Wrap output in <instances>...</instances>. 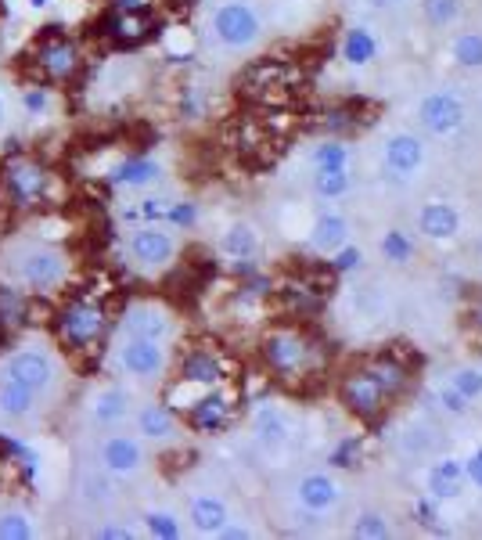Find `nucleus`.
Instances as JSON below:
<instances>
[{"label":"nucleus","instance_id":"nucleus-34","mask_svg":"<svg viewBox=\"0 0 482 540\" xmlns=\"http://www.w3.org/2000/svg\"><path fill=\"white\" fill-rule=\"evenodd\" d=\"M371 58H375V36L367 33V29H353L346 36V62L367 65Z\"/></svg>","mask_w":482,"mask_h":540},{"label":"nucleus","instance_id":"nucleus-45","mask_svg":"<svg viewBox=\"0 0 482 540\" xmlns=\"http://www.w3.org/2000/svg\"><path fill=\"white\" fill-rule=\"evenodd\" d=\"M216 537H224V540H245V537H252V533H249V526H234V522L227 519L224 526H220V533H216Z\"/></svg>","mask_w":482,"mask_h":540},{"label":"nucleus","instance_id":"nucleus-39","mask_svg":"<svg viewBox=\"0 0 482 540\" xmlns=\"http://www.w3.org/2000/svg\"><path fill=\"white\" fill-rule=\"evenodd\" d=\"M148 533H152V537L173 540V537H180V522L173 519L170 512H148Z\"/></svg>","mask_w":482,"mask_h":540},{"label":"nucleus","instance_id":"nucleus-12","mask_svg":"<svg viewBox=\"0 0 482 540\" xmlns=\"http://www.w3.org/2000/svg\"><path fill=\"white\" fill-rule=\"evenodd\" d=\"M418 123L436 137H447L454 134L457 126L465 123V105L457 94L450 90H439V94H429V98L418 105Z\"/></svg>","mask_w":482,"mask_h":540},{"label":"nucleus","instance_id":"nucleus-8","mask_svg":"<svg viewBox=\"0 0 482 540\" xmlns=\"http://www.w3.org/2000/svg\"><path fill=\"white\" fill-rule=\"evenodd\" d=\"M108 44L116 47H141L155 33V11L152 8H119L101 22Z\"/></svg>","mask_w":482,"mask_h":540},{"label":"nucleus","instance_id":"nucleus-1","mask_svg":"<svg viewBox=\"0 0 482 540\" xmlns=\"http://www.w3.org/2000/svg\"><path fill=\"white\" fill-rule=\"evenodd\" d=\"M54 335L69 353H94L108 335V310L90 299H72L54 314Z\"/></svg>","mask_w":482,"mask_h":540},{"label":"nucleus","instance_id":"nucleus-46","mask_svg":"<svg viewBox=\"0 0 482 540\" xmlns=\"http://www.w3.org/2000/svg\"><path fill=\"white\" fill-rule=\"evenodd\" d=\"M360 263V249H346L339 256V270H349V267H357Z\"/></svg>","mask_w":482,"mask_h":540},{"label":"nucleus","instance_id":"nucleus-14","mask_svg":"<svg viewBox=\"0 0 482 540\" xmlns=\"http://www.w3.org/2000/svg\"><path fill=\"white\" fill-rule=\"evenodd\" d=\"M421 162H425V144H421L414 134H393L385 141V155H382L385 177L411 180L414 173L421 170Z\"/></svg>","mask_w":482,"mask_h":540},{"label":"nucleus","instance_id":"nucleus-47","mask_svg":"<svg viewBox=\"0 0 482 540\" xmlns=\"http://www.w3.org/2000/svg\"><path fill=\"white\" fill-rule=\"evenodd\" d=\"M472 321H475V324H479V328H482V303H475V310H472Z\"/></svg>","mask_w":482,"mask_h":540},{"label":"nucleus","instance_id":"nucleus-37","mask_svg":"<svg viewBox=\"0 0 482 540\" xmlns=\"http://www.w3.org/2000/svg\"><path fill=\"white\" fill-rule=\"evenodd\" d=\"M353 537H371V540L389 537V522H385V515H378V512H364L357 522H353Z\"/></svg>","mask_w":482,"mask_h":540},{"label":"nucleus","instance_id":"nucleus-7","mask_svg":"<svg viewBox=\"0 0 482 540\" xmlns=\"http://www.w3.org/2000/svg\"><path fill=\"white\" fill-rule=\"evenodd\" d=\"M339 396H342V404H346L349 411L357 414V418H364V422H375L378 414L385 411V404H389L385 389L378 386L375 378L367 375L364 368H360V371H349V375L342 378Z\"/></svg>","mask_w":482,"mask_h":540},{"label":"nucleus","instance_id":"nucleus-50","mask_svg":"<svg viewBox=\"0 0 482 540\" xmlns=\"http://www.w3.org/2000/svg\"><path fill=\"white\" fill-rule=\"evenodd\" d=\"M33 4H36V8H44V4H47V0H33Z\"/></svg>","mask_w":482,"mask_h":540},{"label":"nucleus","instance_id":"nucleus-42","mask_svg":"<svg viewBox=\"0 0 482 540\" xmlns=\"http://www.w3.org/2000/svg\"><path fill=\"white\" fill-rule=\"evenodd\" d=\"M94 537H101V540H130V537H137L130 526H123V522H105V526H98L94 530Z\"/></svg>","mask_w":482,"mask_h":540},{"label":"nucleus","instance_id":"nucleus-20","mask_svg":"<svg viewBox=\"0 0 482 540\" xmlns=\"http://www.w3.org/2000/svg\"><path fill=\"white\" fill-rule=\"evenodd\" d=\"M137 432H141L144 440H152V443H170L173 436L180 432L177 414H173L166 404L141 407V411H137Z\"/></svg>","mask_w":482,"mask_h":540},{"label":"nucleus","instance_id":"nucleus-19","mask_svg":"<svg viewBox=\"0 0 482 540\" xmlns=\"http://www.w3.org/2000/svg\"><path fill=\"white\" fill-rule=\"evenodd\" d=\"M224 378V364L216 360L213 350H191L188 357L180 360V382L184 386H220Z\"/></svg>","mask_w":482,"mask_h":540},{"label":"nucleus","instance_id":"nucleus-29","mask_svg":"<svg viewBox=\"0 0 482 540\" xmlns=\"http://www.w3.org/2000/svg\"><path fill=\"white\" fill-rule=\"evenodd\" d=\"M26 317H29L26 296L11 285H0V328H4V332H15V328L26 324Z\"/></svg>","mask_w":482,"mask_h":540},{"label":"nucleus","instance_id":"nucleus-5","mask_svg":"<svg viewBox=\"0 0 482 540\" xmlns=\"http://www.w3.org/2000/svg\"><path fill=\"white\" fill-rule=\"evenodd\" d=\"M29 58H33L36 76H40L44 83L76 80V72H80V65H83L80 47L72 44L69 36H62V33H44V36H40Z\"/></svg>","mask_w":482,"mask_h":540},{"label":"nucleus","instance_id":"nucleus-10","mask_svg":"<svg viewBox=\"0 0 482 540\" xmlns=\"http://www.w3.org/2000/svg\"><path fill=\"white\" fill-rule=\"evenodd\" d=\"M119 368L126 371L130 378H159L166 371V346L155 339H134V335H126L123 346H119Z\"/></svg>","mask_w":482,"mask_h":540},{"label":"nucleus","instance_id":"nucleus-11","mask_svg":"<svg viewBox=\"0 0 482 540\" xmlns=\"http://www.w3.org/2000/svg\"><path fill=\"white\" fill-rule=\"evenodd\" d=\"M130 256L141 270H162L170 267L173 256H177V242L162 227H137L130 234Z\"/></svg>","mask_w":482,"mask_h":540},{"label":"nucleus","instance_id":"nucleus-35","mask_svg":"<svg viewBox=\"0 0 482 540\" xmlns=\"http://www.w3.org/2000/svg\"><path fill=\"white\" fill-rule=\"evenodd\" d=\"M339 166H349L346 144H339V141H324L321 148L313 152V170H339Z\"/></svg>","mask_w":482,"mask_h":540},{"label":"nucleus","instance_id":"nucleus-44","mask_svg":"<svg viewBox=\"0 0 482 540\" xmlns=\"http://www.w3.org/2000/svg\"><path fill=\"white\" fill-rule=\"evenodd\" d=\"M465 476H468V479H472V483H475V486H482V447H479V450H475L472 458H468V461H465Z\"/></svg>","mask_w":482,"mask_h":540},{"label":"nucleus","instance_id":"nucleus-41","mask_svg":"<svg viewBox=\"0 0 482 540\" xmlns=\"http://www.w3.org/2000/svg\"><path fill=\"white\" fill-rule=\"evenodd\" d=\"M382 252H385V260L407 263V260H411V242H407L400 231H389V234H385V242H382Z\"/></svg>","mask_w":482,"mask_h":540},{"label":"nucleus","instance_id":"nucleus-15","mask_svg":"<svg viewBox=\"0 0 482 540\" xmlns=\"http://www.w3.org/2000/svg\"><path fill=\"white\" fill-rule=\"evenodd\" d=\"M4 375L26 382V386H33L36 393H47V389L54 386V364H51V357L40 350H18L15 357L4 364Z\"/></svg>","mask_w":482,"mask_h":540},{"label":"nucleus","instance_id":"nucleus-31","mask_svg":"<svg viewBox=\"0 0 482 540\" xmlns=\"http://www.w3.org/2000/svg\"><path fill=\"white\" fill-rule=\"evenodd\" d=\"M461 69H482V33H461L450 47Z\"/></svg>","mask_w":482,"mask_h":540},{"label":"nucleus","instance_id":"nucleus-48","mask_svg":"<svg viewBox=\"0 0 482 540\" xmlns=\"http://www.w3.org/2000/svg\"><path fill=\"white\" fill-rule=\"evenodd\" d=\"M375 4H382V8H393V4H403V0H375Z\"/></svg>","mask_w":482,"mask_h":540},{"label":"nucleus","instance_id":"nucleus-38","mask_svg":"<svg viewBox=\"0 0 482 540\" xmlns=\"http://www.w3.org/2000/svg\"><path fill=\"white\" fill-rule=\"evenodd\" d=\"M108 476V472H105ZM105 476H98V472H87V476L80 479V486H83V497L87 501H112V486H108V479Z\"/></svg>","mask_w":482,"mask_h":540},{"label":"nucleus","instance_id":"nucleus-3","mask_svg":"<svg viewBox=\"0 0 482 540\" xmlns=\"http://www.w3.org/2000/svg\"><path fill=\"white\" fill-rule=\"evenodd\" d=\"M267 368L274 371L277 378H295L306 375L313 364V346L303 332L295 328H274V332L263 335V346H259Z\"/></svg>","mask_w":482,"mask_h":540},{"label":"nucleus","instance_id":"nucleus-26","mask_svg":"<svg viewBox=\"0 0 482 540\" xmlns=\"http://www.w3.org/2000/svg\"><path fill=\"white\" fill-rule=\"evenodd\" d=\"M367 375L375 378L378 386L385 389V396L393 400V396H400L403 389H407V382H411V371H407V364H400L396 357H378L367 364Z\"/></svg>","mask_w":482,"mask_h":540},{"label":"nucleus","instance_id":"nucleus-40","mask_svg":"<svg viewBox=\"0 0 482 540\" xmlns=\"http://www.w3.org/2000/svg\"><path fill=\"white\" fill-rule=\"evenodd\" d=\"M454 389L465 400H475V396H482V371H475V368H461L454 375Z\"/></svg>","mask_w":482,"mask_h":540},{"label":"nucleus","instance_id":"nucleus-36","mask_svg":"<svg viewBox=\"0 0 482 540\" xmlns=\"http://www.w3.org/2000/svg\"><path fill=\"white\" fill-rule=\"evenodd\" d=\"M421 11H425V22H429V26L443 29L457 18L461 4H457V0H421Z\"/></svg>","mask_w":482,"mask_h":540},{"label":"nucleus","instance_id":"nucleus-30","mask_svg":"<svg viewBox=\"0 0 482 540\" xmlns=\"http://www.w3.org/2000/svg\"><path fill=\"white\" fill-rule=\"evenodd\" d=\"M159 177V166L152 159H126L116 170V184H126V188H144Z\"/></svg>","mask_w":482,"mask_h":540},{"label":"nucleus","instance_id":"nucleus-33","mask_svg":"<svg viewBox=\"0 0 482 540\" xmlns=\"http://www.w3.org/2000/svg\"><path fill=\"white\" fill-rule=\"evenodd\" d=\"M33 537H36V530L26 512H18V508L0 512V540H33Z\"/></svg>","mask_w":482,"mask_h":540},{"label":"nucleus","instance_id":"nucleus-17","mask_svg":"<svg viewBox=\"0 0 482 540\" xmlns=\"http://www.w3.org/2000/svg\"><path fill=\"white\" fill-rule=\"evenodd\" d=\"M231 418H234V400L227 393H220V389L198 396L195 404H191V425L198 432H224L231 425Z\"/></svg>","mask_w":482,"mask_h":540},{"label":"nucleus","instance_id":"nucleus-49","mask_svg":"<svg viewBox=\"0 0 482 540\" xmlns=\"http://www.w3.org/2000/svg\"><path fill=\"white\" fill-rule=\"evenodd\" d=\"M4 116H8V108H4V98H0V126H4Z\"/></svg>","mask_w":482,"mask_h":540},{"label":"nucleus","instance_id":"nucleus-22","mask_svg":"<svg viewBox=\"0 0 482 540\" xmlns=\"http://www.w3.org/2000/svg\"><path fill=\"white\" fill-rule=\"evenodd\" d=\"M191 526H195L198 533H206V537H216L220 533V526H224L231 515H227V504L224 497L216 494H198L195 501H191V512H188Z\"/></svg>","mask_w":482,"mask_h":540},{"label":"nucleus","instance_id":"nucleus-32","mask_svg":"<svg viewBox=\"0 0 482 540\" xmlns=\"http://www.w3.org/2000/svg\"><path fill=\"white\" fill-rule=\"evenodd\" d=\"M313 188L324 198H339L349 191V166H339V170H313Z\"/></svg>","mask_w":482,"mask_h":540},{"label":"nucleus","instance_id":"nucleus-25","mask_svg":"<svg viewBox=\"0 0 482 540\" xmlns=\"http://www.w3.org/2000/svg\"><path fill=\"white\" fill-rule=\"evenodd\" d=\"M349 242V224L342 220L339 213H328V216H321L317 224H313V231H310V245L317 252H324V256H331V252H339L342 245Z\"/></svg>","mask_w":482,"mask_h":540},{"label":"nucleus","instance_id":"nucleus-9","mask_svg":"<svg viewBox=\"0 0 482 540\" xmlns=\"http://www.w3.org/2000/svg\"><path fill=\"white\" fill-rule=\"evenodd\" d=\"M101 458V472L116 479H134L144 468V443L137 436H126V432H116V436H105L98 447Z\"/></svg>","mask_w":482,"mask_h":540},{"label":"nucleus","instance_id":"nucleus-27","mask_svg":"<svg viewBox=\"0 0 482 540\" xmlns=\"http://www.w3.org/2000/svg\"><path fill=\"white\" fill-rule=\"evenodd\" d=\"M220 249L231 256V260H249V256H256L259 249V234L252 224H231L224 231V238H220Z\"/></svg>","mask_w":482,"mask_h":540},{"label":"nucleus","instance_id":"nucleus-18","mask_svg":"<svg viewBox=\"0 0 482 540\" xmlns=\"http://www.w3.org/2000/svg\"><path fill=\"white\" fill-rule=\"evenodd\" d=\"M87 414L94 425H119L130 414V393L119 386H105L87 400Z\"/></svg>","mask_w":482,"mask_h":540},{"label":"nucleus","instance_id":"nucleus-43","mask_svg":"<svg viewBox=\"0 0 482 540\" xmlns=\"http://www.w3.org/2000/svg\"><path fill=\"white\" fill-rule=\"evenodd\" d=\"M439 400H443V407H447V411H454V414H461V411H465V396L457 393L454 386H450V389H443V393H439Z\"/></svg>","mask_w":482,"mask_h":540},{"label":"nucleus","instance_id":"nucleus-13","mask_svg":"<svg viewBox=\"0 0 482 540\" xmlns=\"http://www.w3.org/2000/svg\"><path fill=\"white\" fill-rule=\"evenodd\" d=\"M123 332L134 335V339H155V342H166L173 332V317L166 306L159 303H130L123 314Z\"/></svg>","mask_w":482,"mask_h":540},{"label":"nucleus","instance_id":"nucleus-6","mask_svg":"<svg viewBox=\"0 0 482 540\" xmlns=\"http://www.w3.org/2000/svg\"><path fill=\"white\" fill-rule=\"evenodd\" d=\"M263 33V22H259L256 8L245 4V0H227L213 11V36L231 51H245L252 47Z\"/></svg>","mask_w":482,"mask_h":540},{"label":"nucleus","instance_id":"nucleus-2","mask_svg":"<svg viewBox=\"0 0 482 540\" xmlns=\"http://www.w3.org/2000/svg\"><path fill=\"white\" fill-rule=\"evenodd\" d=\"M47 180H51V173L29 155H15L0 166V191H4V202L11 209L40 206L47 198Z\"/></svg>","mask_w":482,"mask_h":540},{"label":"nucleus","instance_id":"nucleus-24","mask_svg":"<svg viewBox=\"0 0 482 540\" xmlns=\"http://www.w3.org/2000/svg\"><path fill=\"white\" fill-rule=\"evenodd\" d=\"M418 227H421V234H425V238H436V242H443V238H454V234H457V209L447 206V202H429V206L421 209Z\"/></svg>","mask_w":482,"mask_h":540},{"label":"nucleus","instance_id":"nucleus-23","mask_svg":"<svg viewBox=\"0 0 482 540\" xmlns=\"http://www.w3.org/2000/svg\"><path fill=\"white\" fill-rule=\"evenodd\" d=\"M36 389L26 386V382H18V378L4 375L0 378V414H8V418H29L36 407Z\"/></svg>","mask_w":482,"mask_h":540},{"label":"nucleus","instance_id":"nucleus-4","mask_svg":"<svg viewBox=\"0 0 482 540\" xmlns=\"http://www.w3.org/2000/svg\"><path fill=\"white\" fill-rule=\"evenodd\" d=\"M15 278L33 292H51L69 278V260L54 245H26L15 256Z\"/></svg>","mask_w":482,"mask_h":540},{"label":"nucleus","instance_id":"nucleus-21","mask_svg":"<svg viewBox=\"0 0 482 540\" xmlns=\"http://www.w3.org/2000/svg\"><path fill=\"white\" fill-rule=\"evenodd\" d=\"M252 432H256V440L263 447H285L292 440V422L285 418V411H277V407H259L256 418H252Z\"/></svg>","mask_w":482,"mask_h":540},{"label":"nucleus","instance_id":"nucleus-16","mask_svg":"<svg viewBox=\"0 0 482 540\" xmlns=\"http://www.w3.org/2000/svg\"><path fill=\"white\" fill-rule=\"evenodd\" d=\"M299 504H303L310 515H328L339 508L342 501V486L335 483L331 476H324V472H310V476L299 479Z\"/></svg>","mask_w":482,"mask_h":540},{"label":"nucleus","instance_id":"nucleus-28","mask_svg":"<svg viewBox=\"0 0 482 540\" xmlns=\"http://www.w3.org/2000/svg\"><path fill=\"white\" fill-rule=\"evenodd\" d=\"M461 479H465V465H457L454 458H447L429 472V490L436 497H457L461 494Z\"/></svg>","mask_w":482,"mask_h":540}]
</instances>
